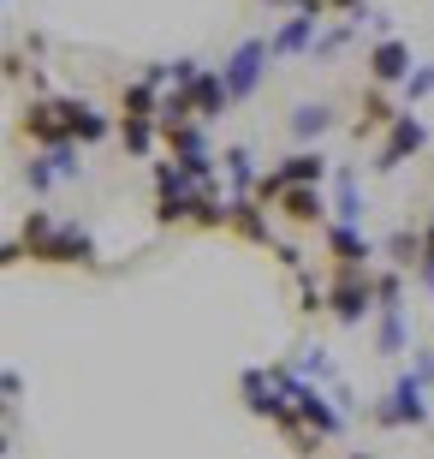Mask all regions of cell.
I'll list each match as a JSON object with an SVG mask.
<instances>
[{"label":"cell","instance_id":"cell-12","mask_svg":"<svg viewBox=\"0 0 434 459\" xmlns=\"http://www.w3.org/2000/svg\"><path fill=\"white\" fill-rule=\"evenodd\" d=\"M316 36H321L316 13H285V24L268 36V48H274V60H298V54H316Z\"/></svg>","mask_w":434,"mask_h":459},{"label":"cell","instance_id":"cell-5","mask_svg":"<svg viewBox=\"0 0 434 459\" xmlns=\"http://www.w3.org/2000/svg\"><path fill=\"white\" fill-rule=\"evenodd\" d=\"M268 60H274L268 36H244V42H238V48L220 60V78H226V90H233V108H238V102H251L256 90H262Z\"/></svg>","mask_w":434,"mask_h":459},{"label":"cell","instance_id":"cell-7","mask_svg":"<svg viewBox=\"0 0 434 459\" xmlns=\"http://www.w3.org/2000/svg\"><path fill=\"white\" fill-rule=\"evenodd\" d=\"M274 215H280L285 227H328L334 221V204H328L321 186H285L280 197H274Z\"/></svg>","mask_w":434,"mask_h":459},{"label":"cell","instance_id":"cell-25","mask_svg":"<svg viewBox=\"0 0 434 459\" xmlns=\"http://www.w3.org/2000/svg\"><path fill=\"white\" fill-rule=\"evenodd\" d=\"M30 60H24V54H0V78H6V84H18V78H30Z\"/></svg>","mask_w":434,"mask_h":459},{"label":"cell","instance_id":"cell-15","mask_svg":"<svg viewBox=\"0 0 434 459\" xmlns=\"http://www.w3.org/2000/svg\"><path fill=\"white\" fill-rule=\"evenodd\" d=\"M220 179H226V197H256L262 168H256V155L244 143H233V150H220Z\"/></svg>","mask_w":434,"mask_h":459},{"label":"cell","instance_id":"cell-29","mask_svg":"<svg viewBox=\"0 0 434 459\" xmlns=\"http://www.w3.org/2000/svg\"><path fill=\"white\" fill-rule=\"evenodd\" d=\"M411 370H417L422 382H434V352H417V364H411Z\"/></svg>","mask_w":434,"mask_h":459},{"label":"cell","instance_id":"cell-11","mask_svg":"<svg viewBox=\"0 0 434 459\" xmlns=\"http://www.w3.org/2000/svg\"><path fill=\"white\" fill-rule=\"evenodd\" d=\"M321 238H328V256H334V269H369V263H375V238H363V227L328 221V227H321Z\"/></svg>","mask_w":434,"mask_h":459},{"label":"cell","instance_id":"cell-21","mask_svg":"<svg viewBox=\"0 0 434 459\" xmlns=\"http://www.w3.org/2000/svg\"><path fill=\"white\" fill-rule=\"evenodd\" d=\"M375 316H381V328H375V352H381V358H399L404 352V305L375 310Z\"/></svg>","mask_w":434,"mask_h":459},{"label":"cell","instance_id":"cell-28","mask_svg":"<svg viewBox=\"0 0 434 459\" xmlns=\"http://www.w3.org/2000/svg\"><path fill=\"white\" fill-rule=\"evenodd\" d=\"M6 418H13V400H0V459H6V447H13V436H6Z\"/></svg>","mask_w":434,"mask_h":459},{"label":"cell","instance_id":"cell-3","mask_svg":"<svg viewBox=\"0 0 434 459\" xmlns=\"http://www.w3.org/2000/svg\"><path fill=\"white\" fill-rule=\"evenodd\" d=\"M422 150H434V132H429V119H422V114H411V108H404V114L381 132V143H375V161H369V168H375V173H399L404 161H417Z\"/></svg>","mask_w":434,"mask_h":459},{"label":"cell","instance_id":"cell-17","mask_svg":"<svg viewBox=\"0 0 434 459\" xmlns=\"http://www.w3.org/2000/svg\"><path fill=\"white\" fill-rule=\"evenodd\" d=\"M119 143L132 161H155V143H161V119L149 114H119Z\"/></svg>","mask_w":434,"mask_h":459},{"label":"cell","instance_id":"cell-26","mask_svg":"<svg viewBox=\"0 0 434 459\" xmlns=\"http://www.w3.org/2000/svg\"><path fill=\"white\" fill-rule=\"evenodd\" d=\"M13 263H30V245L24 238H0V269H13Z\"/></svg>","mask_w":434,"mask_h":459},{"label":"cell","instance_id":"cell-27","mask_svg":"<svg viewBox=\"0 0 434 459\" xmlns=\"http://www.w3.org/2000/svg\"><path fill=\"white\" fill-rule=\"evenodd\" d=\"M0 400H24V376L18 370H0Z\"/></svg>","mask_w":434,"mask_h":459},{"label":"cell","instance_id":"cell-18","mask_svg":"<svg viewBox=\"0 0 434 459\" xmlns=\"http://www.w3.org/2000/svg\"><path fill=\"white\" fill-rule=\"evenodd\" d=\"M161 150L167 155H202L208 150V119H161Z\"/></svg>","mask_w":434,"mask_h":459},{"label":"cell","instance_id":"cell-19","mask_svg":"<svg viewBox=\"0 0 434 459\" xmlns=\"http://www.w3.org/2000/svg\"><path fill=\"white\" fill-rule=\"evenodd\" d=\"M334 221L363 227V191H357V173L351 168H334Z\"/></svg>","mask_w":434,"mask_h":459},{"label":"cell","instance_id":"cell-13","mask_svg":"<svg viewBox=\"0 0 434 459\" xmlns=\"http://www.w3.org/2000/svg\"><path fill=\"white\" fill-rule=\"evenodd\" d=\"M179 90H191V108H197V119H208L215 126L226 108H233V90H226V78H220V66H202L191 84H179Z\"/></svg>","mask_w":434,"mask_h":459},{"label":"cell","instance_id":"cell-20","mask_svg":"<svg viewBox=\"0 0 434 459\" xmlns=\"http://www.w3.org/2000/svg\"><path fill=\"white\" fill-rule=\"evenodd\" d=\"M119 114H149V119H161V90H155L149 78L119 84Z\"/></svg>","mask_w":434,"mask_h":459},{"label":"cell","instance_id":"cell-1","mask_svg":"<svg viewBox=\"0 0 434 459\" xmlns=\"http://www.w3.org/2000/svg\"><path fill=\"white\" fill-rule=\"evenodd\" d=\"M18 238L30 245V263L42 269H101V245L84 221H60L54 209H30L18 221Z\"/></svg>","mask_w":434,"mask_h":459},{"label":"cell","instance_id":"cell-31","mask_svg":"<svg viewBox=\"0 0 434 459\" xmlns=\"http://www.w3.org/2000/svg\"><path fill=\"white\" fill-rule=\"evenodd\" d=\"M351 459H375V454H351Z\"/></svg>","mask_w":434,"mask_h":459},{"label":"cell","instance_id":"cell-30","mask_svg":"<svg viewBox=\"0 0 434 459\" xmlns=\"http://www.w3.org/2000/svg\"><path fill=\"white\" fill-rule=\"evenodd\" d=\"M262 6H280V13H285V0H262Z\"/></svg>","mask_w":434,"mask_h":459},{"label":"cell","instance_id":"cell-16","mask_svg":"<svg viewBox=\"0 0 434 459\" xmlns=\"http://www.w3.org/2000/svg\"><path fill=\"white\" fill-rule=\"evenodd\" d=\"M334 126H339V114H334L328 102H298L292 114H285V132L298 137V143H321Z\"/></svg>","mask_w":434,"mask_h":459},{"label":"cell","instance_id":"cell-14","mask_svg":"<svg viewBox=\"0 0 434 459\" xmlns=\"http://www.w3.org/2000/svg\"><path fill=\"white\" fill-rule=\"evenodd\" d=\"M399 114H404V108L393 102L381 84H369V90H363V102H357V126H351V132H357V143H363V137H381Z\"/></svg>","mask_w":434,"mask_h":459},{"label":"cell","instance_id":"cell-6","mask_svg":"<svg viewBox=\"0 0 434 459\" xmlns=\"http://www.w3.org/2000/svg\"><path fill=\"white\" fill-rule=\"evenodd\" d=\"M54 108H60V119H66L72 143H84V150H96V143L119 137V114H101V108L84 102V96H54Z\"/></svg>","mask_w":434,"mask_h":459},{"label":"cell","instance_id":"cell-9","mask_svg":"<svg viewBox=\"0 0 434 459\" xmlns=\"http://www.w3.org/2000/svg\"><path fill=\"white\" fill-rule=\"evenodd\" d=\"M363 66H369V84L393 90V84H404V78H411V66H417V60H411V42H404V36H381V42L363 54Z\"/></svg>","mask_w":434,"mask_h":459},{"label":"cell","instance_id":"cell-8","mask_svg":"<svg viewBox=\"0 0 434 459\" xmlns=\"http://www.w3.org/2000/svg\"><path fill=\"white\" fill-rule=\"evenodd\" d=\"M18 137L30 143V150H54V143H66V119H60V108H54V96H36V102L18 108Z\"/></svg>","mask_w":434,"mask_h":459},{"label":"cell","instance_id":"cell-23","mask_svg":"<svg viewBox=\"0 0 434 459\" xmlns=\"http://www.w3.org/2000/svg\"><path fill=\"white\" fill-rule=\"evenodd\" d=\"M404 305V274L387 263V269H375V310H393Z\"/></svg>","mask_w":434,"mask_h":459},{"label":"cell","instance_id":"cell-24","mask_svg":"<svg viewBox=\"0 0 434 459\" xmlns=\"http://www.w3.org/2000/svg\"><path fill=\"white\" fill-rule=\"evenodd\" d=\"M404 108H417V102H429L434 96V66H411V78H404Z\"/></svg>","mask_w":434,"mask_h":459},{"label":"cell","instance_id":"cell-4","mask_svg":"<svg viewBox=\"0 0 434 459\" xmlns=\"http://www.w3.org/2000/svg\"><path fill=\"white\" fill-rule=\"evenodd\" d=\"M328 316L339 328H357L363 316H375V269H334V281H328Z\"/></svg>","mask_w":434,"mask_h":459},{"label":"cell","instance_id":"cell-10","mask_svg":"<svg viewBox=\"0 0 434 459\" xmlns=\"http://www.w3.org/2000/svg\"><path fill=\"white\" fill-rule=\"evenodd\" d=\"M268 215H274V209H268L262 197H226V233L244 238V245H268V251H274V227H268Z\"/></svg>","mask_w":434,"mask_h":459},{"label":"cell","instance_id":"cell-22","mask_svg":"<svg viewBox=\"0 0 434 459\" xmlns=\"http://www.w3.org/2000/svg\"><path fill=\"white\" fill-rule=\"evenodd\" d=\"M381 251H387V263H393V269H417V256H422V227H399V233L387 238Z\"/></svg>","mask_w":434,"mask_h":459},{"label":"cell","instance_id":"cell-2","mask_svg":"<svg viewBox=\"0 0 434 459\" xmlns=\"http://www.w3.org/2000/svg\"><path fill=\"white\" fill-rule=\"evenodd\" d=\"M369 418H375V429H429V382H422L417 370L399 376V382L369 406Z\"/></svg>","mask_w":434,"mask_h":459}]
</instances>
